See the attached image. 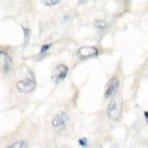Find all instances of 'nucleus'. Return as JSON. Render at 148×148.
Segmentation results:
<instances>
[{"mask_svg": "<svg viewBox=\"0 0 148 148\" xmlns=\"http://www.w3.org/2000/svg\"><path fill=\"white\" fill-rule=\"evenodd\" d=\"M119 88V81L117 77H112L108 83L106 84V87H105V93H104V97L105 98H110L113 95L117 92V90Z\"/></svg>", "mask_w": 148, "mask_h": 148, "instance_id": "4", "label": "nucleus"}, {"mask_svg": "<svg viewBox=\"0 0 148 148\" xmlns=\"http://www.w3.org/2000/svg\"><path fill=\"white\" fill-rule=\"evenodd\" d=\"M52 43H48V44H44L42 45V47H41V51H40V54H43V53H45L46 51H48L49 48H51V46H52Z\"/></svg>", "mask_w": 148, "mask_h": 148, "instance_id": "12", "label": "nucleus"}, {"mask_svg": "<svg viewBox=\"0 0 148 148\" xmlns=\"http://www.w3.org/2000/svg\"><path fill=\"white\" fill-rule=\"evenodd\" d=\"M7 148H28V144L26 141H18L13 143L12 145H9Z\"/></svg>", "mask_w": 148, "mask_h": 148, "instance_id": "8", "label": "nucleus"}, {"mask_svg": "<svg viewBox=\"0 0 148 148\" xmlns=\"http://www.w3.org/2000/svg\"><path fill=\"white\" fill-rule=\"evenodd\" d=\"M23 30H24V36H25L24 44L27 45L29 43V40H30V29H28V28H23Z\"/></svg>", "mask_w": 148, "mask_h": 148, "instance_id": "10", "label": "nucleus"}, {"mask_svg": "<svg viewBox=\"0 0 148 148\" xmlns=\"http://www.w3.org/2000/svg\"><path fill=\"white\" fill-rule=\"evenodd\" d=\"M68 121H69L68 115L66 113H59V114H57L54 117L52 125L56 129H62V128H64V127L67 126Z\"/></svg>", "mask_w": 148, "mask_h": 148, "instance_id": "6", "label": "nucleus"}, {"mask_svg": "<svg viewBox=\"0 0 148 148\" xmlns=\"http://www.w3.org/2000/svg\"><path fill=\"white\" fill-rule=\"evenodd\" d=\"M95 26L98 29H104V28H106V26H108V23L102 21V19H97V21H95Z\"/></svg>", "mask_w": 148, "mask_h": 148, "instance_id": "9", "label": "nucleus"}, {"mask_svg": "<svg viewBox=\"0 0 148 148\" xmlns=\"http://www.w3.org/2000/svg\"><path fill=\"white\" fill-rule=\"evenodd\" d=\"M77 54L82 58H91L99 55V51L96 46H82L77 51Z\"/></svg>", "mask_w": 148, "mask_h": 148, "instance_id": "5", "label": "nucleus"}, {"mask_svg": "<svg viewBox=\"0 0 148 148\" xmlns=\"http://www.w3.org/2000/svg\"><path fill=\"white\" fill-rule=\"evenodd\" d=\"M122 112V98L120 95L115 96L108 104V116L112 120H117Z\"/></svg>", "mask_w": 148, "mask_h": 148, "instance_id": "1", "label": "nucleus"}, {"mask_svg": "<svg viewBox=\"0 0 148 148\" xmlns=\"http://www.w3.org/2000/svg\"><path fill=\"white\" fill-rule=\"evenodd\" d=\"M0 62H1V72L2 73H7L10 71L12 67V58L8 55L7 53L1 51L0 52Z\"/></svg>", "mask_w": 148, "mask_h": 148, "instance_id": "7", "label": "nucleus"}, {"mask_svg": "<svg viewBox=\"0 0 148 148\" xmlns=\"http://www.w3.org/2000/svg\"><path fill=\"white\" fill-rule=\"evenodd\" d=\"M29 73L30 77L22 79V81L17 82V84H16V87H17V89L21 92L29 93L31 91H34V89L36 88V78H34V75L31 71H29Z\"/></svg>", "mask_w": 148, "mask_h": 148, "instance_id": "2", "label": "nucleus"}, {"mask_svg": "<svg viewBox=\"0 0 148 148\" xmlns=\"http://www.w3.org/2000/svg\"><path fill=\"white\" fill-rule=\"evenodd\" d=\"M43 3H44L45 5H47V7H49V5H56V4L59 3V0H51V1H43Z\"/></svg>", "mask_w": 148, "mask_h": 148, "instance_id": "13", "label": "nucleus"}, {"mask_svg": "<svg viewBox=\"0 0 148 148\" xmlns=\"http://www.w3.org/2000/svg\"><path fill=\"white\" fill-rule=\"evenodd\" d=\"M78 144L81 145L82 147L87 148V145H88V140L86 137H83V138H79L78 140Z\"/></svg>", "mask_w": 148, "mask_h": 148, "instance_id": "11", "label": "nucleus"}, {"mask_svg": "<svg viewBox=\"0 0 148 148\" xmlns=\"http://www.w3.org/2000/svg\"><path fill=\"white\" fill-rule=\"evenodd\" d=\"M144 116H145V118H146V120H147V122H148V112L147 111L144 112Z\"/></svg>", "mask_w": 148, "mask_h": 148, "instance_id": "14", "label": "nucleus"}, {"mask_svg": "<svg viewBox=\"0 0 148 148\" xmlns=\"http://www.w3.org/2000/svg\"><path fill=\"white\" fill-rule=\"evenodd\" d=\"M68 75V67L66 64H58L53 70L52 73V81L54 83H60L67 77Z\"/></svg>", "mask_w": 148, "mask_h": 148, "instance_id": "3", "label": "nucleus"}]
</instances>
